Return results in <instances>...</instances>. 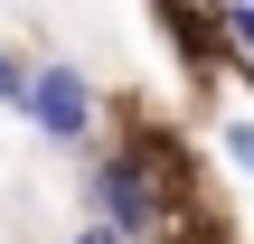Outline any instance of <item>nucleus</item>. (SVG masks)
I'll list each match as a JSON object with an SVG mask.
<instances>
[{
  "label": "nucleus",
  "instance_id": "f257e3e1",
  "mask_svg": "<svg viewBox=\"0 0 254 244\" xmlns=\"http://www.w3.org/2000/svg\"><path fill=\"white\" fill-rule=\"evenodd\" d=\"M19 113H28L47 141H85V132H94V85H85V66L47 56V66L19 85Z\"/></svg>",
  "mask_w": 254,
  "mask_h": 244
},
{
  "label": "nucleus",
  "instance_id": "f03ea898",
  "mask_svg": "<svg viewBox=\"0 0 254 244\" xmlns=\"http://www.w3.org/2000/svg\"><path fill=\"white\" fill-rule=\"evenodd\" d=\"M94 216L113 235H151V179H141V160H104L94 169Z\"/></svg>",
  "mask_w": 254,
  "mask_h": 244
},
{
  "label": "nucleus",
  "instance_id": "7ed1b4c3",
  "mask_svg": "<svg viewBox=\"0 0 254 244\" xmlns=\"http://www.w3.org/2000/svg\"><path fill=\"white\" fill-rule=\"evenodd\" d=\"M226 160H236V169L254 179V122H226Z\"/></svg>",
  "mask_w": 254,
  "mask_h": 244
},
{
  "label": "nucleus",
  "instance_id": "20e7f679",
  "mask_svg": "<svg viewBox=\"0 0 254 244\" xmlns=\"http://www.w3.org/2000/svg\"><path fill=\"white\" fill-rule=\"evenodd\" d=\"M226 28H236V47H245V66H254V0H226Z\"/></svg>",
  "mask_w": 254,
  "mask_h": 244
},
{
  "label": "nucleus",
  "instance_id": "39448f33",
  "mask_svg": "<svg viewBox=\"0 0 254 244\" xmlns=\"http://www.w3.org/2000/svg\"><path fill=\"white\" fill-rule=\"evenodd\" d=\"M19 85H28V66H19V56L0 47V103H9V113H19Z\"/></svg>",
  "mask_w": 254,
  "mask_h": 244
},
{
  "label": "nucleus",
  "instance_id": "423d86ee",
  "mask_svg": "<svg viewBox=\"0 0 254 244\" xmlns=\"http://www.w3.org/2000/svg\"><path fill=\"white\" fill-rule=\"evenodd\" d=\"M75 244H132V235H113V226H104V216H94V226H85V235Z\"/></svg>",
  "mask_w": 254,
  "mask_h": 244
}]
</instances>
